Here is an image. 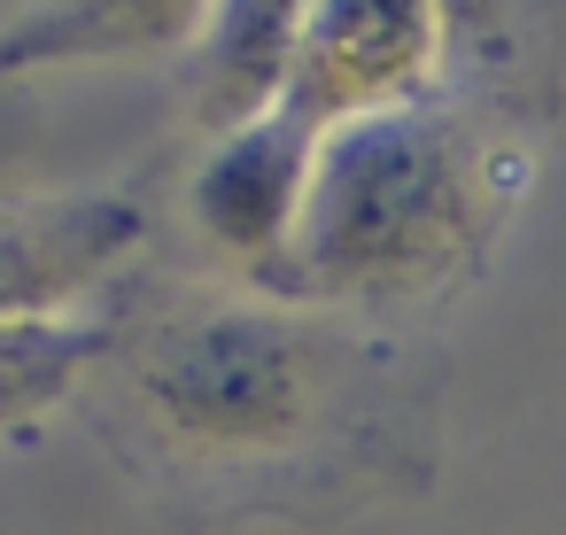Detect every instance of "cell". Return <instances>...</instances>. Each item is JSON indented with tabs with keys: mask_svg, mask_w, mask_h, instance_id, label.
Returning a JSON list of instances; mask_svg holds the SVG:
<instances>
[{
	"mask_svg": "<svg viewBox=\"0 0 566 535\" xmlns=\"http://www.w3.org/2000/svg\"><path fill=\"white\" fill-rule=\"evenodd\" d=\"M202 17H210V0H40L32 17L0 24V78L187 55Z\"/></svg>",
	"mask_w": 566,
	"mask_h": 535,
	"instance_id": "7",
	"label": "cell"
},
{
	"mask_svg": "<svg viewBox=\"0 0 566 535\" xmlns=\"http://www.w3.org/2000/svg\"><path fill=\"white\" fill-rule=\"evenodd\" d=\"M450 71V0H303L287 102L311 133L434 102Z\"/></svg>",
	"mask_w": 566,
	"mask_h": 535,
	"instance_id": "3",
	"label": "cell"
},
{
	"mask_svg": "<svg viewBox=\"0 0 566 535\" xmlns=\"http://www.w3.org/2000/svg\"><path fill=\"white\" fill-rule=\"evenodd\" d=\"M102 357L109 326L94 318H0V442L48 427Z\"/></svg>",
	"mask_w": 566,
	"mask_h": 535,
	"instance_id": "8",
	"label": "cell"
},
{
	"mask_svg": "<svg viewBox=\"0 0 566 535\" xmlns=\"http://www.w3.org/2000/svg\"><path fill=\"white\" fill-rule=\"evenodd\" d=\"M148 249V202L133 187L0 195V318H78Z\"/></svg>",
	"mask_w": 566,
	"mask_h": 535,
	"instance_id": "5",
	"label": "cell"
},
{
	"mask_svg": "<svg viewBox=\"0 0 566 535\" xmlns=\"http://www.w3.org/2000/svg\"><path fill=\"white\" fill-rule=\"evenodd\" d=\"M295 32H303V0H210L202 32L179 55L187 117H195L202 140L241 133V125H256L287 102Z\"/></svg>",
	"mask_w": 566,
	"mask_h": 535,
	"instance_id": "6",
	"label": "cell"
},
{
	"mask_svg": "<svg viewBox=\"0 0 566 535\" xmlns=\"http://www.w3.org/2000/svg\"><path fill=\"white\" fill-rule=\"evenodd\" d=\"M133 427L179 473H264L334 442L365 349L334 311L226 287L179 295L117 334Z\"/></svg>",
	"mask_w": 566,
	"mask_h": 535,
	"instance_id": "2",
	"label": "cell"
},
{
	"mask_svg": "<svg viewBox=\"0 0 566 535\" xmlns=\"http://www.w3.org/2000/svg\"><path fill=\"white\" fill-rule=\"evenodd\" d=\"M311 164H318V133L295 109H272L241 133L202 140L187 171V225L241 287H264V295L280 287L303 233Z\"/></svg>",
	"mask_w": 566,
	"mask_h": 535,
	"instance_id": "4",
	"label": "cell"
},
{
	"mask_svg": "<svg viewBox=\"0 0 566 535\" xmlns=\"http://www.w3.org/2000/svg\"><path fill=\"white\" fill-rule=\"evenodd\" d=\"M527 179V148L442 94L334 125L318 133L303 233L272 295L334 318L427 311L489 272Z\"/></svg>",
	"mask_w": 566,
	"mask_h": 535,
	"instance_id": "1",
	"label": "cell"
}]
</instances>
